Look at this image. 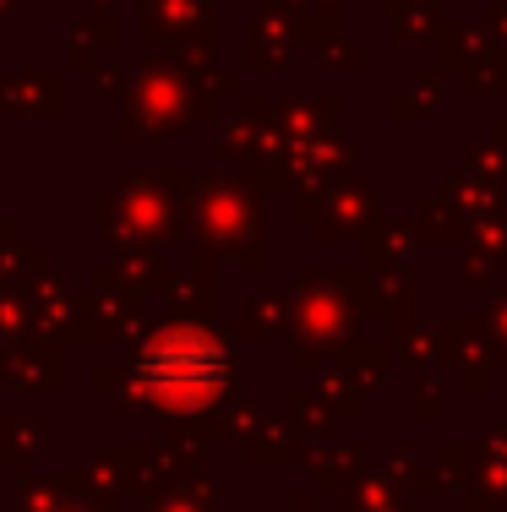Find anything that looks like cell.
Segmentation results:
<instances>
[{
  "label": "cell",
  "mask_w": 507,
  "mask_h": 512,
  "mask_svg": "<svg viewBox=\"0 0 507 512\" xmlns=\"http://www.w3.org/2000/svg\"><path fill=\"white\" fill-rule=\"evenodd\" d=\"M224 371H229V360H224L219 338L197 333V327H169V333H159L142 349V365H137L142 387L175 409L208 404L224 387Z\"/></svg>",
  "instance_id": "obj_1"
}]
</instances>
